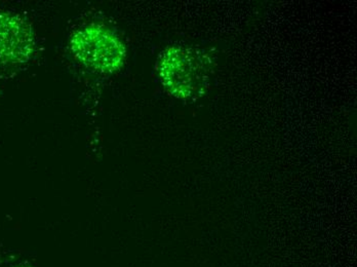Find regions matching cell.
I'll use <instances>...</instances> for the list:
<instances>
[{"label":"cell","mask_w":357,"mask_h":267,"mask_svg":"<svg viewBox=\"0 0 357 267\" xmlns=\"http://www.w3.org/2000/svg\"><path fill=\"white\" fill-rule=\"evenodd\" d=\"M72 47L84 64L100 71H113L123 64L126 51L116 36L102 27L84 28L74 36Z\"/></svg>","instance_id":"cell-2"},{"label":"cell","mask_w":357,"mask_h":267,"mask_svg":"<svg viewBox=\"0 0 357 267\" xmlns=\"http://www.w3.org/2000/svg\"><path fill=\"white\" fill-rule=\"evenodd\" d=\"M6 29L0 26V47L8 56L24 54V49L18 45L27 47L29 45V36L16 22L6 20L2 22Z\"/></svg>","instance_id":"cell-3"},{"label":"cell","mask_w":357,"mask_h":267,"mask_svg":"<svg viewBox=\"0 0 357 267\" xmlns=\"http://www.w3.org/2000/svg\"><path fill=\"white\" fill-rule=\"evenodd\" d=\"M160 75L165 88L182 99L200 94L208 79L206 60L183 47H172L163 54Z\"/></svg>","instance_id":"cell-1"}]
</instances>
